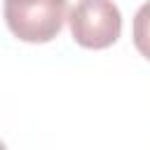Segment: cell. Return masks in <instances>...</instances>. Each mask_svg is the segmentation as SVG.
Segmentation results:
<instances>
[{
  "mask_svg": "<svg viewBox=\"0 0 150 150\" xmlns=\"http://www.w3.org/2000/svg\"><path fill=\"white\" fill-rule=\"evenodd\" d=\"M0 150H7V145H5V143H2V141H0Z\"/></svg>",
  "mask_w": 150,
  "mask_h": 150,
  "instance_id": "4",
  "label": "cell"
},
{
  "mask_svg": "<svg viewBox=\"0 0 150 150\" xmlns=\"http://www.w3.org/2000/svg\"><path fill=\"white\" fill-rule=\"evenodd\" d=\"M131 38H134V47L138 49V54L150 61V0L143 2L138 12L134 14Z\"/></svg>",
  "mask_w": 150,
  "mask_h": 150,
  "instance_id": "3",
  "label": "cell"
},
{
  "mask_svg": "<svg viewBox=\"0 0 150 150\" xmlns=\"http://www.w3.org/2000/svg\"><path fill=\"white\" fill-rule=\"evenodd\" d=\"M68 23L73 40L84 49H105L122 33V14L112 0H77Z\"/></svg>",
  "mask_w": 150,
  "mask_h": 150,
  "instance_id": "2",
  "label": "cell"
},
{
  "mask_svg": "<svg viewBox=\"0 0 150 150\" xmlns=\"http://www.w3.org/2000/svg\"><path fill=\"white\" fill-rule=\"evenodd\" d=\"M68 0H5V23L14 38L30 45L52 42L66 21Z\"/></svg>",
  "mask_w": 150,
  "mask_h": 150,
  "instance_id": "1",
  "label": "cell"
}]
</instances>
